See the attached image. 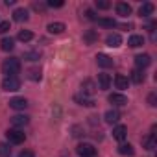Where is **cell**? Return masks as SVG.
I'll list each match as a JSON object with an SVG mask.
<instances>
[{
	"instance_id": "obj_1",
	"label": "cell",
	"mask_w": 157,
	"mask_h": 157,
	"mask_svg": "<svg viewBox=\"0 0 157 157\" xmlns=\"http://www.w3.org/2000/svg\"><path fill=\"white\" fill-rule=\"evenodd\" d=\"M2 72L6 74V78H10V76H17V74L21 72V61H19L17 57H10V59H6V61L2 63Z\"/></svg>"
},
{
	"instance_id": "obj_2",
	"label": "cell",
	"mask_w": 157,
	"mask_h": 157,
	"mask_svg": "<svg viewBox=\"0 0 157 157\" xmlns=\"http://www.w3.org/2000/svg\"><path fill=\"white\" fill-rule=\"evenodd\" d=\"M2 89L8 91V93H15L21 89V80L17 76H10V78H4V82H2Z\"/></svg>"
},
{
	"instance_id": "obj_3",
	"label": "cell",
	"mask_w": 157,
	"mask_h": 157,
	"mask_svg": "<svg viewBox=\"0 0 157 157\" xmlns=\"http://www.w3.org/2000/svg\"><path fill=\"white\" fill-rule=\"evenodd\" d=\"M6 137H8V140L11 142V144H22L24 142V139H26V135H24V131H21V129H8L6 131Z\"/></svg>"
},
{
	"instance_id": "obj_4",
	"label": "cell",
	"mask_w": 157,
	"mask_h": 157,
	"mask_svg": "<svg viewBox=\"0 0 157 157\" xmlns=\"http://www.w3.org/2000/svg\"><path fill=\"white\" fill-rule=\"evenodd\" d=\"M78 155H82V157H96V148L89 142H82L80 146L76 148Z\"/></svg>"
},
{
	"instance_id": "obj_5",
	"label": "cell",
	"mask_w": 157,
	"mask_h": 157,
	"mask_svg": "<svg viewBox=\"0 0 157 157\" xmlns=\"http://www.w3.org/2000/svg\"><path fill=\"white\" fill-rule=\"evenodd\" d=\"M107 100H109V104H113V105H117V107H122V105L128 104V98H126L124 94H120V93H113V94H109Z\"/></svg>"
},
{
	"instance_id": "obj_6",
	"label": "cell",
	"mask_w": 157,
	"mask_h": 157,
	"mask_svg": "<svg viewBox=\"0 0 157 157\" xmlns=\"http://www.w3.org/2000/svg\"><path fill=\"white\" fill-rule=\"evenodd\" d=\"M10 107L15 109V111H24V109L28 107V102H26V98L17 96V98H11V100H10Z\"/></svg>"
},
{
	"instance_id": "obj_7",
	"label": "cell",
	"mask_w": 157,
	"mask_h": 157,
	"mask_svg": "<svg viewBox=\"0 0 157 157\" xmlns=\"http://www.w3.org/2000/svg\"><path fill=\"white\" fill-rule=\"evenodd\" d=\"M150 63H151V57H150L148 54H139V56H135V65L139 67V70L150 67Z\"/></svg>"
},
{
	"instance_id": "obj_8",
	"label": "cell",
	"mask_w": 157,
	"mask_h": 157,
	"mask_svg": "<svg viewBox=\"0 0 157 157\" xmlns=\"http://www.w3.org/2000/svg\"><path fill=\"white\" fill-rule=\"evenodd\" d=\"M96 61L102 68H111L113 67V57H109L107 54H98L96 56Z\"/></svg>"
},
{
	"instance_id": "obj_9",
	"label": "cell",
	"mask_w": 157,
	"mask_h": 157,
	"mask_svg": "<svg viewBox=\"0 0 157 157\" xmlns=\"http://www.w3.org/2000/svg\"><path fill=\"white\" fill-rule=\"evenodd\" d=\"M46 30H48V33H52V35H59V33L65 32V24H63V22H50V24L46 26Z\"/></svg>"
},
{
	"instance_id": "obj_10",
	"label": "cell",
	"mask_w": 157,
	"mask_h": 157,
	"mask_svg": "<svg viewBox=\"0 0 157 157\" xmlns=\"http://www.w3.org/2000/svg\"><path fill=\"white\" fill-rule=\"evenodd\" d=\"M105 43H107V46H111V48H118V46L122 44V37H120L118 33H109L107 39H105Z\"/></svg>"
},
{
	"instance_id": "obj_11",
	"label": "cell",
	"mask_w": 157,
	"mask_h": 157,
	"mask_svg": "<svg viewBox=\"0 0 157 157\" xmlns=\"http://www.w3.org/2000/svg\"><path fill=\"white\" fill-rule=\"evenodd\" d=\"M109 85H111V76L105 74V72L98 74V87L105 91V89H109Z\"/></svg>"
},
{
	"instance_id": "obj_12",
	"label": "cell",
	"mask_w": 157,
	"mask_h": 157,
	"mask_svg": "<svg viewBox=\"0 0 157 157\" xmlns=\"http://www.w3.org/2000/svg\"><path fill=\"white\" fill-rule=\"evenodd\" d=\"M115 85H117V89L124 91V89H128L129 80H128V78H126L124 74H117V76H115Z\"/></svg>"
},
{
	"instance_id": "obj_13",
	"label": "cell",
	"mask_w": 157,
	"mask_h": 157,
	"mask_svg": "<svg viewBox=\"0 0 157 157\" xmlns=\"http://www.w3.org/2000/svg\"><path fill=\"white\" fill-rule=\"evenodd\" d=\"M13 19H15L17 22H26V21L30 19V15H28V10H24V8H19V10H15V11H13Z\"/></svg>"
},
{
	"instance_id": "obj_14",
	"label": "cell",
	"mask_w": 157,
	"mask_h": 157,
	"mask_svg": "<svg viewBox=\"0 0 157 157\" xmlns=\"http://www.w3.org/2000/svg\"><path fill=\"white\" fill-rule=\"evenodd\" d=\"M113 137L122 142V140L128 137V128H126V126H117V128L113 129Z\"/></svg>"
},
{
	"instance_id": "obj_15",
	"label": "cell",
	"mask_w": 157,
	"mask_h": 157,
	"mask_svg": "<svg viewBox=\"0 0 157 157\" xmlns=\"http://www.w3.org/2000/svg\"><path fill=\"white\" fill-rule=\"evenodd\" d=\"M117 13L120 17H128V15H131V6L126 4V2H118L117 4Z\"/></svg>"
},
{
	"instance_id": "obj_16",
	"label": "cell",
	"mask_w": 157,
	"mask_h": 157,
	"mask_svg": "<svg viewBox=\"0 0 157 157\" xmlns=\"http://www.w3.org/2000/svg\"><path fill=\"white\" fill-rule=\"evenodd\" d=\"M82 91H83L85 96H91V94L96 93V87H94V83H93L91 80H85V82L82 83Z\"/></svg>"
},
{
	"instance_id": "obj_17",
	"label": "cell",
	"mask_w": 157,
	"mask_h": 157,
	"mask_svg": "<svg viewBox=\"0 0 157 157\" xmlns=\"http://www.w3.org/2000/svg\"><path fill=\"white\" fill-rule=\"evenodd\" d=\"M120 120V113L117 111V109H109L107 113H105V122L107 124H117Z\"/></svg>"
},
{
	"instance_id": "obj_18",
	"label": "cell",
	"mask_w": 157,
	"mask_h": 157,
	"mask_svg": "<svg viewBox=\"0 0 157 157\" xmlns=\"http://www.w3.org/2000/svg\"><path fill=\"white\" fill-rule=\"evenodd\" d=\"M129 78H131V82H133V83H142L146 76H144V72H142V70L135 68V70H131V72H129Z\"/></svg>"
},
{
	"instance_id": "obj_19",
	"label": "cell",
	"mask_w": 157,
	"mask_h": 157,
	"mask_svg": "<svg viewBox=\"0 0 157 157\" xmlns=\"http://www.w3.org/2000/svg\"><path fill=\"white\" fill-rule=\"evenodd\" d=\"M0 48H2L4 52H11L15 48V41L11 37H4L2 41H0Z\"/></svg>"
},
{
	"instance_id": "obj_20",
	"label": "cell",
	"mask_w": 157,
	"mask_h": 157,
	"mask_svg": "<svg viewBox=\"0 0 157 157\" xmlns=\"http://www.w3.org/2000/svg\"><path fill=\"white\" fill-rule=\"evenodd\" d=\"M28 122H30V118H28L26 115H15V117H11V124L17 126V128H19V126H26Z\"/></svg>"
},
{
	"instance_id": "obj_21",
	"label": "cell",
	"mask_w": 157,
	"mask_h": 157,
	"mask_svg": "<svg viewBox=\"0 0 157 157\" xmlns=\"http://www.w3.org/2000/svg\"><path fill=\"white\" fill-rule=\"evenodd\" d=\"M74 100L80 104V105H85V107H93V105H94V102H93L89 96H85V94H83V96H82V94H76Z\"/></svg>"
},
{
	"instance_id": "obj_22",
	"label": "cell",
	"mask_w": 157,
	"mask_h": 157,
	"mask_svg": "<svg viewBox=\"0 0 157 157\" xmlns=\"http://www.w3.org/2000/svg\"><path fill=\"white\" fill-rule=\"evenodd\" d=\"M151 13H153V4H150V2H146V4H142L139 8V15L140 17H150Z\"/></svg>"
},
{
	"instance_id": "obj_23",
	"label": "cell",
	"mask_w": 157,
	"mask_h": 157,
	"mask_svg": "<svg viewBox=\"0 0 157 157\" xmlns=\"http://www.w3.org/2000/svg\"><path fill=\"white\" fill-rule=\"evenodd\" d=\"M83 41H85V44H93V43L98 41V33L94 30H87L85 35H83Z\"/></svg>"
},
{
	"instance_id": "obj_24",
	"label": "cell",
	"mask_w": 157,
	"mask_h": 157,
	"mask_svg": "<svg viewBox=\"0 0 157 157\" xmlns=\"http://www.w3.org/2000/svg\"><path fill=\"white\" fill-rule=\"evenodd\" d=\"M128 44H129L131 48H139V46L144 44V37H142V35H131L129 41H128Z\"/></svg>"
},
{
	"instance_id": "obj_25",
	"label": "cell",
	"mask_w": 157,
	"mask_h": 157,
	"mask_svg": "<svg viewBox=\"0 0 157 157\" xmlns=\"http://www.w3.org/2000/svg\"><path fill=\"white\" fill-rule=\"evenodd\" d=\"M142 146H144L146 150H153V148H155V135L150 133L148 137H144V139H142Z\"/></svg>"
},
{
	"instance_id": "obj_26",
	"label": "cell",
	"mask_w": 157,
	"mask_h": 157,
	"mask_svg": "<svg viewBox=\"0 0 157 157\" xmlns=\"http://www.w3.org/2000/svg\"><path fill=\"white\" fill-rule=\"evenodd\" d=\"M28 78H30V80L32 82H39L41 80V78H43V74H41V68H28Z\"/></svg>"
},
{
	"instance_id": "obj_27",
	"label": "cell",
	"mask_w": 157,
	"mask_h": 157,
	"mask_svg": "<svg viewBox=\"0 0 157 157\" xmlns=\"http://www.w3.org/2000/svg\"><path fill=\"white\" fill-rule=\"evenodd\" d=\"M118 153H120V155H129V157H131V155L135 153V150H133V146L128 142V144H120V146H118Z\"/></svg>"
},
{
	"instance_id": "obj_28",
	"label": "cell",
	"mask_w": 157,
	"mask_h": 157,
	"mask_svg": "<svg viewBox=\"0 0 157 157\" xmlns=\"http://www.w3.org/2000/svg\"><path fill=\"white\" fill-rule=\"evenodd\" d=\"M17 39H19V41H22V43H28V41H32V39H33V33H32L30 30H22V32H19Z\"/></svg>"
},
{
	"instance_id": "obj_29",
	"label": "cell",
	"mask_w": 157,
	"mask_h": 157,
	"mask_svg": "<svg viewBox=\"0 0 157 157\" xmlns=\"http://www.w3.org/2000/svg\"><path fill=\"white\" fill-rule=\"evenodd\" d=\"M24 59H28V61H39V59H41V52H39V50L26 52V54H24Z\"/></svg>"
},
{
	"instance_id": "obj_30",
	"label": "cell",
	"mask_w": 157,
	"mask_h": 157,
	"mask_svg": "<svg viewBox=\"0 0 157 157\" xmlns=\"http://www.w3.org/2000/svg\"><path fill=\"white\" fill-rule=\"evenodd\" d=\"M0 157H11V148L6 142H0Z\"/></svg>"
},
{
	"instance_id": "obj_31",
	"label": "cell",
	"mask_w": 157,
	"mask_h": 157,
	"mask_svg": "<svg viewBox=\"0 0 157 157\" xmlns=\"http://www.w3.org/2000/svg\"><path fill=\"white\" fill-rule=\"evenodd\" d=\"M96 21H98V24L104 26V28H115V26H117V22H115L113 19H96Z\"/></svg>"
},
{
	"instance_id": "obj_32",
	"label": "cell",
	"mask_w": 157,
	"mask_h": 157,
	"mask_svg": "<svg viewBox=\"0 0 157 157\" xmlns=\"http://www.w3.org/2000/svg\"><path fill=\"white\" fill-rule=\"evenodd\" d=\"M96 8H98V10H109L111 4L107 2V0H96Z\"/></svg>"
},
{
	"instance_id": "obj_33",
	"label": "cell",
	"mask_w": 157,
	"mask_h": 157,
	"mask_svg": "<svg viewBox=\"0 0 157 157\" xmlns=\"http://www.w3.org/2000/svg\"><path fill=\"white\" fill-rule=\"evenodd\" d=\"M48 6L50 8H63L65 2H61V0H56V2H54V0H48Z\"/></svg>"
},
{
	"instance_id": "obj_34",
	"label": "cell",
	"mask_w": 157,
	"mask_h": 157,
	"mask_svg": "<svg viewBox=\"0 0 157 157\" xmlns=\"http://www.w3.org/2000/svg\"><path fill=\"white\" fill-rule=\"evenodd\" d=\"M148 104H150L151 107H155V105H157V96H155V93H151V94L148 96Z\"/></svg>"
},
{
	"instance_id": "obj_35",
	"label": "cell",
	"mask_w": 157,
	"mask_h": 157,
	"mask_svg": "<svg viewBox=\"0 0 157 157\" xmlns=\"http://www.w3.org/2000/svg\"><path fill=\"white\" fill-rule=\"evenodd\" d=\"M10 30V22L8 21H4V22H0V33H6Z\"/></svg>"
},
{
	"instance_id": "obj_36",
	"label": "cell",
	"mask_w": 157,
	"mask_h": 157,
	"mask_svg": "<svg viewBox=\"0 0 157 157\" xmlns=\"http://www.w3.org/2000/svg\"><path fill=\"white\" fill-rule=\"evenodd\" d=\"M19 157H35V153H33L32 150H22V151L19 153Z\"/></svg>"
},
{
	"instance_id": "obj_37",
	"label": "cell",
	"mask_w": 157,
	"mask_h": 157,
	"mask_svg": "<svg viewBox=\"0 0 157 157\" xmlns=\"http://www.w3.org/2000/svg\"><path fill=\"white\" fill-rule=\"evenodd\" d=\"M85 17H87V19H91V21H96V17H94V11H93V10H87V11H85Z\"/></svg>"
}]
</instances>
